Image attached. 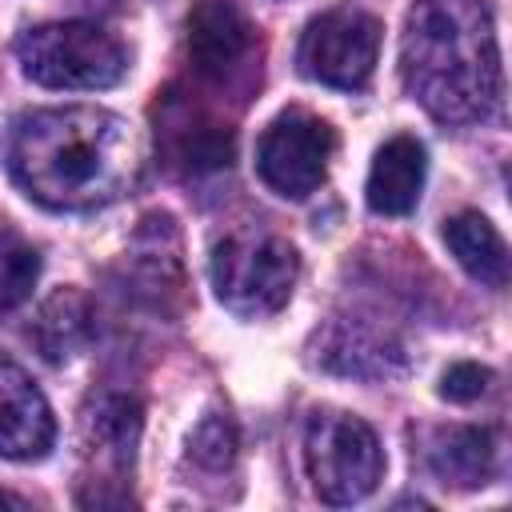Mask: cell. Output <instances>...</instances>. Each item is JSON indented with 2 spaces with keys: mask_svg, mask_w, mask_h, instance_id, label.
I'll return each instance as SVG.
<instances>
[{
  "mask_svg": "<svg viewBox=\"0 0 512 512\" xmlns=\"http://www.w3.org/2000/svg\"><path fill=\"white\" fill-rule=\"evenodd\" d=\"M312 488L324 504H356L384 476L376 432L348 412H316L304 436Z\"/></svg>",
  "mask_w": 512,
  "mask_h": 512,
  "instance_id": "5b68a950",
  "label": "cell"
},
{
  "mask_svg": "<svg viewBox=\"0 0 512 512\" xmlns=\"http://www.w3.org/2000/svg\"><path fill=\"white\" fill-rule=\"evenodd\" d=\"M424 144L412 136H392L368 172V208L380 216H408L424 188Z\"/></svg>",
  "mask_w": 512,
  "mask_h": 512,
  "instance_id": "30bf717a",
  "label": "cell"
},
{
  "mask_svg": "<svg viewBox=\"0 0 512 512\" xmlns=\"http://www.w3.org/2000/svg\"><path fill=\"white\" fill-rule=\"evenodd\" d=\"M252 48V24L232 0H200L188 16V52L200 76H228Z\"/></svg>",
  "mask_w": 512,
  "mask_h": 512,
  "instance_id": "9c48e42d",
  "label": "cell"
},
{
  "mask_svg": "<svg viewBox=\"0 0 512 512\" xmlns=\"http://www.w3.org/2000/svg\"><path fill=\"white\" fill-rule=\"evenodd\" d=\"M388 344L380 336H368L364 328H336L332 332V344L324 352V364L336 368V372H348V376H380L388 372Z\"/></svg>",
  "mask_w": 512,
  "mask_h": 512,
  "instance_id": "9a60e30c",
  "label": "cell"
},
{
  "mask_svg": "<svg viewBox=\"0 0 512 512\" xmlns=\"http://www.w3.org/2000/svg\"><path fill=\"white\" fill-rule=\"evenodd\" d=\"M332 152H336V132L320 116L304 108H288L264 128L256 144V172L272 192L300 200L324 184Z\"/></svg>",
  "mask_w": 512,
  "mask_h": 512,
  "instance_id": "8992f818",
  "label": "cell"
},
{
  "mask_svg": "<svg viewBox=\"0 0 512 512\" xmlns=\"http://www.w3.org/2000/svg\"><path fill=\"white\" fill-rule=\"evenodd\" d=\"M16 56L24 64V76L44 88H68V92H92L112 88L128 60L124 48L88 20H56L28 28L16 40Z\"/></svg>",
  "mask_w": 512,
  "mask_h": 512,
  "instance_id": "277c9868",
  "label": "cell"
},
{
  "mask_svg": "<svg viewBox=\"0 0 512 512\" xmlns=\"http://www.w3.org/2000/svg\"><path fill=\"white\" fill-rule=\"evenodd\" d=\"M88 444L100 460H112L116 468L132 464V444L140 432V404L132 396H104L84 420Z\"/></svg>",
  "mask_w": 512,
  "mask_h": 512,
  "instance_id": "5bb4252c",
  "label": "cell"
},
{
  "mask_svg": "<svg viewBox=\"0 0 512 512\" xmlns=\"http://www.w3.org/2000/svg\"><path fill=\"white\" fill-rule=\"evenodd\" d=\"M36 276H40L36 248L24 236L0 228V308L24 304L28 292H32V284H36Z\"/></svg>",
  "mask_w": 512,
  "mask_h": 512,
  "instance_id": "2e32d148",
  "label": "cell"
},
{
  "mask_svg": "<svg viewBox=\"0 0 512 512\" xmlns=\"http://www.w3.org/2000/svg\"><path fill=\"white\" fill-rule=\"evenodd\" d=\"M56 424L44 392L32 376L0 356V456L4 460H40L52 448Z\"/></svg>",
  "mask_w": 512,
  "mask_h": 512,
  "instance_id": "ba28073f",
  "label": "cell"
},
{
  "mask_svg": "<svg viewBox=\"0 0 512 512\" xmlns=\"http://www.w3.org/2000/svg\"><path fill=\"white\" fill-rule=\"evenodd\" d=\"M380 52V20L356 8H336L316 16L296 48V64L308 80L328 88H360Z\"/></svg>",
  "mask_w": 512,
  "mask_h": 512,
  "instance_id": "52a82bcc",
  "label": "cell"
},
{
  "mask_svg": "<svg viewBox=\"0 0 512 512\" xmlns=\"http://www.w3.org/2000/svg\"><path fill=\"white\" fill-rule=\"evenodd\" d=\"M444 240L468 276H476L488 288L508 284V248H504V236L492 228L488 216H480V212L452 216L444 224Z\"/></svg>",
  "mask_w": 512,
  "mask_h": 512,
  "instance_id": "7c38bea8",
  "label": "cell"
},
{
  "mask_svg": "<svg viewBox=\"0 0 512 512\" xmlns=\"http://www.w3.org/2000/svg\"><path fill=\"white\" fill-rule=\"evenodd\" d=\"M428 464L440 480L476 488L500 472V440L492 428H448L432 440Z\"/></svg>",
  "mask_w": 512,
  "mask_h": 512,
  "instance_id": "8fae6325",
  "label": "cell"
},
{
  "mask_svg": "<svg viewBox=\"0 0 512 512\" xmlns=\"http://www.w3.org/2000/svg\"><path fill=\"white\" fill-rule=\"evenodd\" d=\"M0 504H12V508H24L28 500H24V496H16V492H4V488H0Z\"/></svg>",
  "mask_w": 512,
  "mask_h": 512,
  "instance_id": "d6986e66",
  "label": "cell"
},
{
  "mask_svg": "<svg viewBox=\"0 0 512 512\" xmlns=\"http://www.w3.org/2000/svg\"><path fill=\"white\" fill-rule=\"evenodd\" d=\"M408 92L444 124L488 120L504 104L496 24L484 0H416L404 24Z\"/></svg>",
  "mask_w": 512,
  "mask_h": 512,
  "instance_id": "7a4b0ae2",
  "label": "cell"
},
{
  "mask_svg": "<svg viewBox=\"0 0 512 512\" xmlns=\"http://www.w3.org/2000/svg\"><path fill=\"white\" fill-rule=\"evenodd\" d=\"M232 452H236V432H232V424H228L224 416H208V420L196 428V436H192V456H196L200 464H208V468H224V464L232 460Z\"/></svg>",
  "mask_w": 512,
  "mask_h": 512,
  "instance_id": "e0dca14e",
  "label": "cell"
},
{
  "mask_svg": "<svg viewBox=\"0 0 512 512\" xmlns=\"http://www.w3.org/2000/svg\"><path fill=\"white\" fill-rule=\"evenodd\" d=\"M4 160L12 180L44 208L88 212L136 184L140 136L108 108H36L8 124Z\"/></svg>",
  "mask_w": 512,
  "mask_h": 512,
  "instance_id": "6da1fadb",
  "label": "cell"
},
{
  "mask_svg": "<svg viewBox=\"0 0 512 512\" xmlns=\"http://www.w3.org/2000/svg\"><path fill=\"white\" fill-rule=\"evenodd\" d=\"M88 336H92V308L72 288L48 296L40 316H36V324H32V340H36L40 356L52 360V364L76 356L88 344Z\"/></svg>",
  "mask_w": 512,
  "mask_h": 512,
  "instance_id": "4fadbf2b",
  "label": "cell"
},
{
  "mask_svg": "<svg viewBox=\"0 0 512 512\" xmlns=\"http://www.w3.org/2000/svg\"><path fill=\"white\" fill-rule=\"evenodd\" d=\"M300 276V260L288 240L272 232H232L212 252V288L236 316L260 320L288 304Z\"/></svg>",
  "mask_w": 512,
  "mask_h": 512,
  "instance_id": "3957f363",
  "label": "cell"
},
{
  "mask_svg": "<svg viewBox=\"0 0 512 512\" xmlns=\"http://www.w3.org/2000/svg\"><path fill=\"white\" fill-rule=\"evenodd\" d=\"M488 384H492V372L464 360V364H452V368L444 372L440 396L452 400V404H472V400H480V396L488 392Z\"/></svg>",
  "mask_w": 512,
  "mask_h": 512,
  "instance_id": "ac0fdd59",
  "label": "cell"
}]
</instances>
